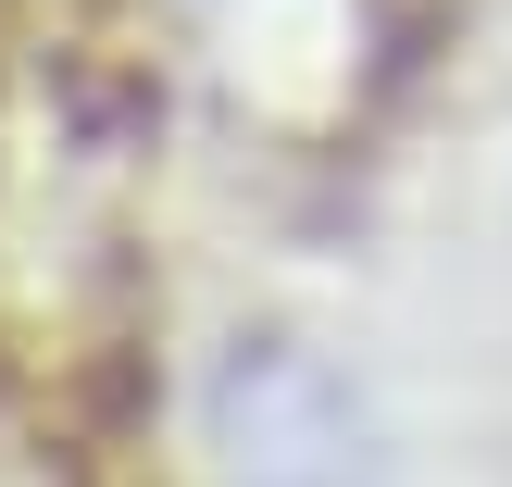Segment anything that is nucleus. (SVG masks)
Masks as SVG:
<instances>
[{
  "mask_svg": "<svg viewBox=\"0 0 512 487\" xmlns=\"http://www.w3.org/2000/svg\"><path fill=\"white\" fill-rule=\"evenodd\" d=\"M200 475L213 487H388L375 388L300 325H238L200 363Z\"/></svg>",
  "mask_w": 512,
  "mask_h": 487,
  "instance_id": "1",
  "label": "nucleus"
}]
</instances>
